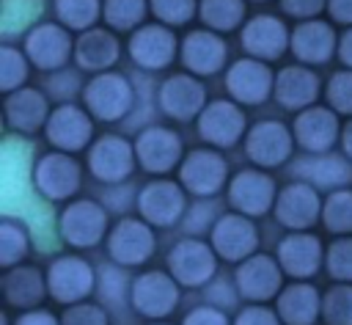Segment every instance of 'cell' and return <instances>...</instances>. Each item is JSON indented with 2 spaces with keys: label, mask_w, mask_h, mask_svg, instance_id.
Masks as SVG:
<instances>
[{
  "label": "cell",
  "mask_w": 352,
  "mask_h": 325,
  "mask_svg": "<svg viewBox=\"0 0 352 325\" xmlns=\"http://www.w3.org/2000/svg\"><path fill=\"white\" fill-rule=\"evenodd\" d=\"M47 289H50V300L60 306L82 303L96 289V270L77 251L58 253L47 264Z\"/></svg>",
  "instance_id": "4fadbf2b"
},
{
  "label": "cell",
  "mask_w": 352,
  "mask_h": 325,
  "mask_svg": "<svg viewBox=\"0 0 352 325\" xmlns=\"http://www.w3.org/2000/svg\"><path fill=\"white\" fill-rule=\"evenodd\" d=\"M110 215L96 198L77 196L74 201L63 204L58 212V234L72 251H91L104 245L110 234Z\"/></svg>",
  "instance_id": "3957f363"
},
{
  "label": "cell",
  "mask_w": 352,
  "mask_h": 325,
  "mask_svg": "<svg viewBox=\"0 0 352 325\" xmlns=\"http://www.w3.org/2000/svg\"><path fill=\"white\" fill-rule=\"evenodd\" d=\"M187 190L179 179L170 176H151L135 196L138 215L151 223L154 229H173L187 212Z\"/></svg>",
  "instance_id": "9a60e30c"
},
{
  "label": "cell",
  "mask_w": 352,
  "mask_h": 325,
  "mask_svg": "<svg viewBox=\"0 0 352 325\" xmlns=\"http://www.w3.org/2000/svg\"><path fill=\"white\" fill-rule=\"evenodd\" d=\"M132 143H135L138 168L148 176H170L173 171H179V165L187 154L179 129L165 127V124L143 127Z\"/></svg>",
  "instance_id": "7c38bea8"
},
{
  "label": "cell",
  "mask_w": 352,
  "mask_h": 325,
  "mask_svg": "<svg viewBox=\"0 0 352 325\" xmlns=\"http://www.w3.org/2000/svg\"><path fill=\"white\" fill-rule=\"evenodd\" d=\"M283 270L275 256L258 251L250 259L234 267V295L245 303H275L280 289L286 286Z\"/></svg>",
  "instance_id": "ffe728a7"
},
{
  "label": "cell",
  "mask_w": 352,
  "mask_h": 325,
  "mask_svg": "<svg viewBox=\"0 0 352 325\" xmlns=\"http://www.w3.org/2000/svg\"><path fill=\"white\" fill-rule=\"evenodd\" d=\"M22 50L33 69L52 74L66 69L69 61H74V36L58 19H41L25 33Z\"/></svg>",
  "instance_id": "5bb4252c"
},
{
  "label": "cell",
  "mask_w": 352,
  "mask_h": 325,
  "mask_svg": "<svg viewBox=\"0 0 352 325\" xmlns=\"http://www.w3.org/2000/svg\"><path fill=\"white\" fill-rule=\"evenodd\" d=\"M121 39L116 30L96 25L80 36H74V63L80 72L88 74H102V72H113V66L121 58Z\"/></svg>",
  "instance_id": "4dcf8cb0"
},
{
  "label": "cell",
  "mask_w": 352,
  "mask_h": 325,
  "mask_svg": "<svg viewBox=\"0 0 352 325\" xmlns=\"http://www.w3.org/2000/svg\"><path fill=\"white\" fill-rule=\"evenodd\" d=\"M0 292H3V303L8 308H14V311L38 308L50 297L47 270H41L38 264H30V262H22L16 267H8V270H3Z\"/></svg>",
  "instance_id": "f546056e"
},
{
  "label": "cell",
  "mask_w": 352,
  "mask_h": 325,
  "mask_svg": "<svg viewBox=\"0 0 352 325\" xmlns=\"http://www.w3.org/2000/svg\"><path fill=\"white\" fill-rule=\"evenodd\" d=\"M30 253V231L22 220L6 215L0 220V267H16Z\"/></svg>",
  "instance_id": "d590c367"
},
{
  "label": "cell",
  "mask_w": 352,
  "mask_h": 325,
  "mask_svg": "<svg viewBox=\"0 0 352 325\" xmlns=\"http://www.w3.org/2000/svg\"><path fill=\"white\" fill-rule=\"evenodd\" d=\"M179 44L182 39L176 36L173 28H165L160 22H146L135 33L126 36V58L140 69V72H165L179 61Z\"/></svg>",
  "instance_id": "2e32d148"
},
{
  "label": "cell",
  "mask_w": 352,
  "mask_h": 325,
  "mask_svg": "<svg viewBox=\"0 0 352 325\" xmlns=\"http://www.w3.org/2000/svg\"><path fill=\"white\" fill-rule=\"evenodd\" d=\"M157 110L173 124H190L206 107V85L190 72H170L157 85Z\"/></svg>",
  "instance_id": "ac0fdd59"
},
{
  "label": "cell",
  "mask_w": 352,
  "mask_h": 325,
  "mask_svg": "<svg viewBox=\"0 0 352 325\" xmlns=\"http://www.w3.org/2000/svg\"><path fill=\"white\" fill-rule=\"evenodd\" d=\"M239 50L248 58L275 63L292 50V28L278 14H250L239 30Z\"/></svg>",
  "instance_id": "d6986e66"
},
{
  "label": "cell",
  "mask_w": 352,
  "mask_h": 325,
  "mask_svg": "<svg viewBox=\"0 0 352 325\" xmlns=\"http://www.w3.org/2000/svg\"><path fill=\"white\" fill-rule=\"evenodd\" d=\"M278 190L280 187L270 171L256 168V165H245V168L231 174L228 187H226V201H228L231 212H239V215L258 220L264 215H272Z\"/></svg>",
  "instance_id": "9c48e42d"
},
{
  "label": "cell",
  "mask_w": 352,
  "mask_h": 325,
  "mask_svg": "<svg viewBox=\"0 0 352 325\" xmlns=\"http://www.w3.org/2000/svg\"><path fill=\"white\" fill-rule=\"evenodd\" d=\"M272 306L283 325H316L322 319V289L314 281H289Z\"/></svg>",
  "instance_id": "1f68e13d"
},
{
  "label": "cell",
  "mask_w": 352,
  "mask_h": 325,
  "mask_svg": "<svg viewBox=\"0 0 352 325\" xmlns=\"http://www.w3.org/2000/svg\"><path fill=\"white\" fill-rule=\"evenodd\" d=\"M322 322L352 325V284H330L322 289Z\"/></svg>",
  "instance_id": "f35d334b"
},
{
  "label": "cell",
  "mask_w": 352,
  "mask_h": 325,
  "mask_svg": "<svg viewBox=\"0 0 352 325\" xmlns=\"http://www.w3.org/2000/svg\"><path fill=\"white\" fill-rule=\"evenodd\" d=\"M11 325H60V314L38 306V308H30V311H16Z\"/></svg>",
  "instance_id": "7dc6e473"
},
{
  "label": "cell",
  "mask_w": 352,
  "mask_h": 325,
  "mask_svg": "<svg viewBox=\"0 0 352 325\" xmlns=\"http://www.w3.org/2000/svg\"><path fill=\"white\" fill-rule=\"evenodd\" d=\"M324 91L322 77L316 74V69L302 66V63H286L275 72V91L272 99L278 102L280 110L286 113H302L308 107H314L319 102Z\"/></svg>",
  "instance_id": "83f0119b"
},
{
  "label": "cell",
  "mask_w": 352,
  "mask_h": 325,
  "mask_svg": "<svg viewBox=\"0 0 352 325\" xmlns=\"http://www.w3.org/2000/svg\"><path fill=\"white\" fill-rule=\"evenodd\" d=\"M179 63L195 77H214L228 69V44L209 28H190L179 44Z\"/></svg>",
  "instance_id": "cb8c5ba5"
},
{
  "label": "cell",
  "mask_w": 352,
  "mask_h": 325,
  "mask_svg": "<svg viewBox=\"0 0 352 325\" xmlns=\"http://www.w3.org/2000/svg\"><path fill=\"white\" fill-rule=\"evenodd\" d=\"M60 325H110V317H107V311L99 303L82 300V303L63 306Z\"/></svg>",
  "instance_id": "7bdbcfd3"
},
{
  "label": "cell",
  "mask_w": 352,
  "mask_h": 325,
  "mask_svg": "<svg viewBox=\"0 0 352 325\" xmlns=\"http://www.w3.org/2000/svg\"><path fill=\"white\" fill-rule=\"evenodd\" d=\"M248 116L245 107L236 105L228 96H217L209 99L206 107L201 110V116L195 118V135L204 146L212 149H234L236 143L245 140L248 135Z\"/></svg>",
  "instance_id": "8fae6325"
},
{
  "label": "cell",
  "mask_w": 352,
  "mask_h": 325,
  "mask_svg": "<svg viewBox=\"0 0 352 325\" xmlns=\"http://www.w3.org/2000/svg\"><path fill=\"white\" fill-rule=\"evenodd\" d=\"M182 303V286L168 270L146 267L129 281V306L138 317L157 322L168 319Z\"/></svg>",
  "instance_id": "5b68a950"
},
{
  "label": "cell",
  "mask_w": 352,
  "mask_h": 325,
  "mask_svg": "<svg viewBox=\"0 0 352 325\" xmlns=\"http://www.w3.org/2000/svg\"><path fill=\"white\" fill-rule=\"evenodd\" d=\"M198 3L201 0H148V8L154 22L179 30L198 17Z\"/></svg>",
  "instance_id": "ab89813d"
},
{
  "label": "cell",
  "mask_w": 352,
  "mask_h": 325,
  "mask_svg": "<svg viewBox=\"0 0 352 325\" xmlns=\"http://www.w3.org/2000/svg\"><path fill=\"white\" fill-rule=\"evenodd\" d=\"M80 105L99 121V124H118L135 107V85L121 72H102L91 74L80 88Z\"/></svg>",
  "instance_id": "7a4b0ae2"
},
{
  "label": "cell",
  "mask_w": 352,
  "mask_h": 325,
  "mask_svg": "<svg viewBox=\"0 0 352 325\" xmlns=\"http://www.w3.org/2000/svg\"><path fill=\"white\" fill-rule=\"evenodd\" d=\"M278 6H280V14L294 22L319 19L327 11V0H278Z\"/></svg>",
  "instance_id": "f6af8a7d"
},
{
  "label": "cell",
  "mask_w": 352,
  "mask_h": 325,
  "mask_svg": "<svg viewBox=\"0 0 352 325\" xmlns=\"http://www.w3.org/2000/svg\"><path fill=\"white\" fill-rule=\"evenodd\" d=\"M242 151L250 165L264 168V171H275V168L286 165L292 160V154L297 151L292 124H286L280 118L253 121L242 140Z\"/></svg>",
  "instance_id": "52a82bcc"
},
{
  "label": "cell",
  "mask_w": 352,
  "mask_h": 325,
  "mask_svg": "<svg viewBox=\"0 0 352 325\" xmlns=\"http://www.w3.org/2000/svg\"><path fill=\"white\" fill-rule=\"evenodd\" d=\"M338 146H341V151H344V157L352 162V118H346L344 121V127H341V140H338Z\"/></svg>",
  "instance_id": "f907efd6"
},
{
  "label": "cell",
  "mask_w": 352,
  "mask_h": 325,
  "mask_svg": "<svg viewBox=\"0 0 352 325\" xmlns=\"http://www.w3.org/2000/svg\"><path fill=\"white\" fill-rule=\"evenodd\" d=\"M148 325H173V322H168V319H157V322H148Z\"/></svg>",
  "instance_id": "816d5d0a"
},
{
  "label": "cell",
  "mask_w": 352,
  "mask_h": 325,
  "mask_svg": "<svg viewBox=\"0 0 352 325\" xmlns=\"http://www.w3.org/2000/svg\"><path fill=\"white\" fill-rule=\"evenodd\" d=\"M52 14L66 30L80 36L102 22V0H52Z\"/></svg>",
  "instance_id": "e575fe53"
},
{
  "label": "cell",
  "mask_w": 352,
  "mask_h": 325,
  "mask_svg": "<svg viewBox=\"0 0 352 325\" xmlns=\"http://www.w3.org/2000/svg\"><path fill=\"white\" fill-rule=\"evenodd\" d=\"M324 242L314 231H286L278 240L275 259L286 278L292 281H311L316 273L324 270Z\"/></svg>",
  "instance_id": "d4e9b609"
},
{
  "label": "cell",
  "mask_w": 352,
  "mask_h": 325,
  "mask_svg": "<svg viewBox=\"0 0 352 325\" xmlns=\"http://www.w3.org/2000/svg\"><path fill=\"white\" fill-rule=\"evenodd\" d=\"M217 253L209 240L182 237L165 253V270L176 278L182 289H201L217 275Z\"/></svg>",
  "instance_id": "ba28073f"
},
{
  "label": "cell",
  "mask_w": 352,
  "mask_h": 325,
  "mask_svg": "<svg viewBox=\"0 0 352 325\" xmlns=\"http://www.w3.org/2000/svg\"><path fill=\"white\" fill-rule=\"evenodd\" d=\"M179 325H231L228 314L220 308V306H212V303H198L192 306Z\"/></svg>",
  "instance_id": "bcb514c9"
},
{
  "label": "cell",
  "mask_w": 352,
  "mask_h": 325,
  "mask_svg": "<svg viewBox=\"0 0 352 325\" xmlns=\"http://www.w3.org/2000/svg\"><path fill=\"white\" fill-rule=\"evenodd\" d=\"M104 251L113 264L126 270H143L157 253V229L140 215H124L110 226Z\"/></svg>",
  "instance_id": "277c9868"
},
{
  "label": "cell",
  "mask_w": 352,
  "mask_h": 325,
  "mask_svg": "<svg viewBox=\"0 0 352 325\" xmlns=\"http://www.w3.org/2000/svg\"><path fill=\"white\" fill-rule=\"evenodd\" d=\"M176 179L192 198H214V196L226 193L231 168L220 149L195 146V149H187V154L176 171Z\"/></svg>",
  "instance_id": "8992f818"
},
{
  "label": "cell",
  "mask_w": 352,
  "mask_h": 325,
  "mask_svg": "<svg viewBox=\"0 0 352 325\" xmlns=\"http://www.w3.org/2000/svg\"><path fill=\"white\" fill-rule=\"evenodd\" d=\"M324 273L336 284H352V234L333 237L324 248Z\"/></svg>",
  "instance_id": "60d3db41"
},
{
  "label": "cell",
  "mask_w": 352,
  "mask_h": 325,
  "mask_svg": "<svg viewBox=\"0 0 352 325\" xmlns=\"http://www.w3.org/2000/svg\"><path fill=\"white\" fill-rule=\"evenodd\" d=\"M209 242L220 262H228L236 267L239 262L258 253L261 234H258V226L253 218L228 209L214 218V223L209 229Z\"/></svg>",
  "instance_id": "7402d4cb"
},
{
  "label": "cell",
  "mask_w": 352,
  "mask_h": 325,
  "mask_svg": "<svg viewBox=\"0 0 352 325\" xmlns=\"http://www.w3.org/2000/svg\"><path fill=\"white\" fill-rule=\"evenodd\" d=\"M341 116L327 105H314L292 118L294 143L305 154H327L341 140Z\"/></svg>",
  "instance_id": "4316f807"
},
{
  "label": "cell",
  "mask_w": 352,
  "mask_h": 325,
  "mask_svg": "<svg viewBox=\"0 0 352 325\" xmlns=\"http://www.w3.org/2000/svg\"><path fill=\"white\" fill-rule=\"evenodd\" d=\"M322 204L324 198L308 182H289L278 190L272 218L286 231H314L322 223Z\"/></svg>",
  "instance_id": "603a6c76"
},
{
  "label": "cell",
  "mask_w": 352,
  "mask_h": 325,
  "mask_svg": "<svg viewBox=\"0 0 352 325\" xmlns=\"http://www.w3.org/2000/svg\"><path fill=\"white\" fill-rule=\"evenodd\" d=\"M30 69L33 66H30L25 50L11 44V41H3V47H0V88H3V94L25 88Z\"/></svg>",
  "instance_id": "74e56055"
},
{
  "label": "cell",
  "mask_w": 352,
  "mask_h": 325,
  "mask_svg": "<svg viewBox=\"0 0 352 325\" xmlns=\"http://www.w3.org/2000/svg\"><path fill=\"white\" fill-rule=\"evenodd\" d=\"M327 19L341 28H352V0H327Z\"/></svg>",
  "instance_id": "c3c4849f"
},
{
  "label": "cell",
  "mask_w": 352,
  "mask_h": 325,
  "mask_svg": "<svg viewBox=\"0 0 352 325\" xmlns=\"http://www.w3.org/2000/svg\"><path fill=\"white\" fill-rule=\"evenodd\" d=\"M248 0H201L198 3V19L201 28H209L220 36L239 33L248 22Z\"/></svg>",
  "instance_id": "d6a6232c"
},
{
  "label": "cell",
  "mask_w": 352,
  "mask_h": 325,
  "mask_svg": "<svg viewBox=\"0 0 352 325\" xmlns=\"http://www.w3.org/2000/svg\"><path fill=\"white\" fill-rule=\"evenodd\" d=\"M231 325H283V322H280L275 306H267V303H245L234 314Z\"/></svg>",
  "instance_id": "ee69618b"
},
{
  "label": "cell",
  "mask_w": 352,
  "mask_h": 325,
  "mask_svg": "<svg viewBox=\"0 0 352 325\" xmlns=\"http://www.w3.org/2000/svg\"><path fill=\"white\" fill-rule=\"evenodd\" d=\"M85 171L99 185H121L138 171L135 143L118 132H102L85 151Z\"/></svg>",
  "instance_id": "30bf717a"
},
{
  "label": "cell",
  "mask_w": 352,
  "mask_h": 325,
  "mask_svg": "<svg viewBox=\"0 0 352 325\" xmlns=\"http://www.w3.org/2000/svg\"><path fill=\"white\" fill-rule=\"evenodd\" d=\"M248 3H256V6H264V3H272V0H248Z\"/></svg>",
  "instance_id": "f5cc1de1"
},
{
  "label": "cell",
  "mask_w": 352,
  "mask_h": 325,
  "mask_svg": "<svg viewBox=\"0 0 352 325\" xmlns=\"http://www.w3.org/2000/svg\"><path fill=\"white\" fill-rule=\"evenodd\" d=\"M44 138L52 149L66 154L88 151V146L96 140V118L74 102H60L52 107Z\"/></svg>",
  "instance_id": "44dd1931"
},
{
  "label": "cell",
  "mask_w": 352,
  "mask_h": 325,
  "mask_svg": "<svg viewBox=\"0 0 352 325\" xmlns=\"http://www.w3.org/2000/svg\"><path fill=\"white\" fill-rule=\"evenodd\" d=\"M151 17L148 0H102V25L116 33H135Z\"/></svg>",
  "instance_id": "836d02e7"
},
{
  "label": "cell",
  "mask_w": 352,
  "mask_h": 325,
  "mask_svg": "<svg viewBox=\"0 0 352 325\" xmlns=\"http://www.w3.org/2000/svg\"><path fill=\"white\" fill-rule=\"evenodd\" d=\"M324 105L336 110L341 118H352V69H336L324 80Z\"/></svg>",
  "instance_id": "b9f144b4"
},
{
  "label": "cell",
  "mask_w": 352,
  "mask_h": 325,
  "mask_svg": "<svg viewBox=\"0 0 352 325\" xmlns=\"http://www.w3.org/2000/svg\"><path fill=\"white\" fill-rule=\"evenodd\" d=\"M82 174H85V162H80L77 154L50 149L36 157V162L30 168V182H33V190L44 201L69 204L77 198V193L82 187Z\"/></svg>",
  "instance_id": "6da1fadb"
},
{
  "label": "cell",
  "mask_w": 352,
  "mask_h": 325,
  "mask_svg": "<svg viewBox=\"0 0 352 325\" xmlns=\"http://www.w3.org/2000/svg\"><path fill=\"white\" fill-rule=\"evenodd\" d=\"M338 39H341V33L324 17L308 19V22H294L289 52H292L294 63L316 69V66H324L333 58H338Z\"/></svg>",
  "instance_id": "484cf974"
},
{
  "label": "cell",
  "mask_w": 352,
  "mask_h": 325,
  "mask_svg": "<svg viewBox=\"0 0 352 325\" xmlns=\"http://www.w3.org/2000/svg\"><path fill=\"white\" fill-rule=\"evenodd\" d=\"M322 226L330 237H349L352 234V187H336L324 196Z\"/></svg>",
  "instance_id": "8d00e7d4"
},
{
  "label": "cell",
  "mask_w": 352,
  "mask_h": 325,
  "mask_svg": "<svg viewBox=\"0 0 352 325\" xmlns=\"http://www.w3.org/2000/svg\"><path fill=\"white\" fill-rule=\"evenodd\" d=\"M338 61L344 69H352V28H344L341 30V39H338Z\"/></svg>",
  "instance_id": "681fc988"
},
{
  "label": "cell",
  "mask_w": 352,
  "mask_h": 325,
  "mask_svg": "<svg viewBox=\"0 0 352 325\" xmlns=\"http://www.w3.org/2000/svg\"><path fill=\"white\" fill-rule=\"evenodd\" d=\"M275 72L272 63L256 61V58H236L223 72V88L228 99H234L242 107H261L272 99L275 91Z\"/></svg>",
  "instance_id": "e0dca14e"
},
{
  "label": "cell",
  "mask_w": 352,
  "mask_h": 325,
  "mask_svg": "<svg viewBox=\"0 0 352 325\" xmlns=\"http://www.w3.org/2000/svg\"><path fill=\"white\" fill-rule=\"evenodd\" d=\"M50 113H52V105H50L47 94L36 85L16 88V91L6 94V99H3L6 127L16 135H25V138L44 132L47 121H50Z\"/></svg>",
  "instance_id": "f1b7e54d"
}]
</instances>
